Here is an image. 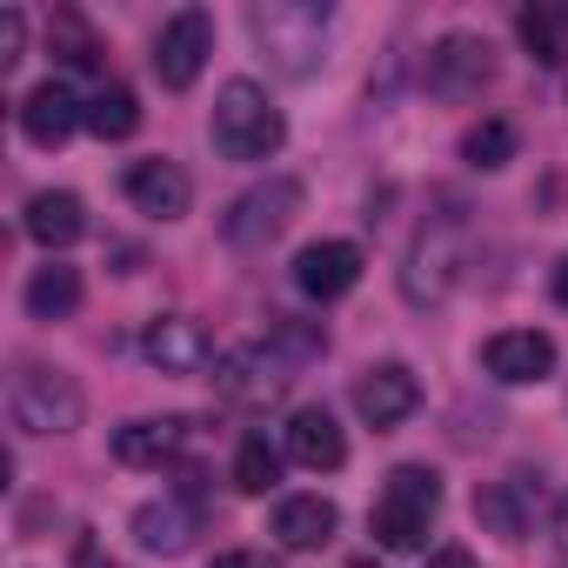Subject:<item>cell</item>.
Listing matches in <instances>:
<instances>
[{"instance_id":"d6a6232c","label":"cell","mask_w":568,"mask_h":568,"mask_svg":"<svg viewBox=\"0 0 568 568\" xmlns=\"http://www.w3.org/2000/svg\"><path fill=\"white\" fill-rule=\"evenodd\" d=\"M555 302L568 308V254H561V267H555Z\"/></svg>"},{"instance_id":"83f0119b","label":"cell","mask_w":568,"mask_h":568,"mask_svg":"<svg viewBox=\"0 0 568 568\" xmlns=\"http://www.w3.org/2000/svg\"><path fill=\"white\" fill-rule=\"evenodd\" d=\"M21 48H28V14L8 8V14H0V74L21 68Z\"/></svg>"},{"instance_id":"3957f363","label":"cell","mask_w":568,"mask_h":568,"mask_svg":"<svg viewBox=\"0 0 568 568\" xmlns=\"http://www.w3.org/2000/svg\"><path fill=\"white\" fill-rule=\"evenodd\" d=\"M435 515H442V475H435V468H422V462H402V468L388 475V488H382V501H375L368 528H375V541H382V548L408 555V548H428Z\"/></svg>"},{"instance_id":"2e32d148","label":"cell","mask_w":568,"mask_h":568,"mask_svg":"<svg viewBox=\"0 0 568 568\" xmlns=\"http://www.w3.org/2000/svg\"><path fill=\"white\" fill-rule=\"evenodd\" d=\"M281 435H288V455L302 468H315V475H328V468L348 462V435H342V422L328 408H295V422L281 428Z\"/></svg>"},{"instance_id":"6da1fadb","label":"cell","mask_w":568,"mask_h":568,"mask_svg":"<svg viewBox=\"0 0 568 568\" xmlns=\"http://www.w3.org/2000/svg\"><path fill=\"white\" fill-rule=\"evenodd\" d=\"M322 348H328V335H322V328H308V322H274V328H267V342L221 355L214 388H221L227 402H274L281 388H288V382L322 355Z\"/></svg>"},{"instance_id":"5bb4252c","label":"cell","mask_w":568,"mask_h":568,"mask_svg":"<svg viewBox=\"0 0 568 568\" xmlns=\"http://www.w3.org/2000/svg\"><path fill=\"white\" fill-rule=\"evenodd\" d=\"M121 187H128V201H134L141 214H154V221H181L187 201H194L187 168H181V161H161V154H154V161H134Z\"/></svg>"},{"instance_id":"277c9868","label":"cell","mask_w":568,"mask_h":568,"mask_svg":"<svg viewBox=\"0 0 568 568\" xmlns=\"http://www.w3.org/2000/svg\"><path fill=\"white\" fill-rule=\"evenodd\" d=\"M281 141H288L281 108L254 81H227L221 101H214V148L227 161H267V154H281Z\"/></svg>"},{"instance_id":"44dd1931","label":"cell","mask_w":568,"mask_h":568,"mask_svg":"<svg viewBox=\"0 0 568 568\" xmlns=\"http://www.w3.org/2000/svg\"><path fill=\"white\" fill-rule=\"evenodd\" d=\"M74 308H81V267H68V261L34 267V281H28V315L34 322H68Z\"/></svg>"},{"instance_id":"7a4b0ae2","label":"cell","mask_w":568,"mask_h":568,"mask_svg":"<svg viewBox=\"0 0 568 568\" xmlns=\"http://www.w3.org/2000/svg\"><path fill=\"white\" fill-rule=\"evenodd\" d=\"M328 8H315V0H254L247 8V34L254 48L267 54L274 74L288 81H308L322 68V48H328Z\"/></svg>"},{"instance_id":"4dcf8cb0","label":"cell","mask_w":568,"mask_h":568,"mask_svg":"<svg viewBox=\"0 0 568 568\" xmlns=\"http://www.w3.org/2000/svg\"><path fill=\"white\" fill-rule=\"evenodd\" d=\"M422 568H475V555H468V548H455V541H448V548H435V555H428V561H422Z\"/></svg>"},{"instance_id":"8fae6325","label":"cell","mask_w":568,"mask_h":568,"mask_svg":"<svg viewBox=\"0 0 568 568\" xmlns=\"http://www.w3.org/2000/svg\"><path fill=\"white\" fill-rule=\"evenodd\" d=\"M481 368H488L495 382H508V388L548 382V375H555V342H548L541 328H501V335L481 342Z\"/></svg>"},{"instance_id":"7c38bea8","label":"cell","mask_w":568,"mask_h":568,"mask_svg":"<svg viewBox=\"0 0 568 568\" xmlns=\"http://www.w3.org/2000/svg\"><path fill=\"white\" fill-rule=\"evenodd\" d=\"M415 408H422V382H415L402 362H382V368H368V375L355 382V415H362L368 428H402Z\"/></svg>"},{"instance_id":"ffe728a7","label":"cell","mask_w":568,"mask_h":568,"mask_svg":"<svg viewBox=\"0 0 568 568\" xmlns=\"http://www.w3.org/2000/svg\"><path fill=\"white\" fill-rule=\"evenodd\" d=\"M475 521L495 541H521L528 535V488L521 481H481L475 488Z\"/></svg>"},{"instance_id":"9c48e42d","label":"cell","mask_w":568,"mask_h":568,"mask_svg":"<svg viewBox=\"0 0 568 568\" xmlns=\"http://www.w3.org/2000/svg\"><path fill=\"white\" fill-rule=\"evenodd\" d=\"M207 54H214V21L201 8H181L174 21H161V34H154V74H161V88H194L201 68H207Z\"/></svg>"},{"instance_id":"52a82bcc","label":"cell","mask_w":568,"mask_h":568,"mask_svg":"<svg viewBox=\"0 0 568 568\" xmlns=\"http://www.w3.org/2000/svg\"><path fill=\"white\" fill-rule=\"evenodd\" d=\"M302 181L295 174H267L261 187H247L234 207H227V221H221V234L234 241V247H267V241H281L295 227V214H302Z\"/></svg>"},{"instance_id":"ba28073f","label":"cell","mask_w":568,"mask_h":568,"mask_svg":"<svg viewBox=\"0 0 568 568\" xmlns=\"http://www.w3.org/2000/svg\"><path fill=\"white\" fill-rule=\"evenodd\" d=\"M495 48L481 41V34H442L435 48H428V88L442 94V101H475L488 81H495Z\"/></svg>"},{"instance_id":"4fadbf2b","label":"cell","mask_w":568,"mask_h":568,"mask_svg":"<svg viewBox=\"0 0 568 568\" xmlns=\"http://www.w3.org/2000/svg\"><path fill=\"white\" fill-rule=\"evenodd\" d=\"M355 281H362V247L355 241H315V247L295 254V288L308 302H342Z\"/></svg>"},{"instance_id":"603a6c76","label":"cell","mask_w":568,"mask_h":568,"mask_svg":"<svg viewBox=\"0 0 568 568\" xmlns=\"http://www.w3.org/2000/svg\"><path fill=\"white\" fill-rule=\"evenodd\" d=\"M515 34H521V48L541 68H561V54H568V14L561 8H521L515 14Z\"/></svg>"},{"instance_id":"e0dca14e","label":"cell","mask_w":568,"mask_h":568,"mask_svg":"<svg viewBox=\"0 0 568 568\" xmlns=\"http://www.w3.org/2000/svg\"><path fill=\"white\" fill-rule=\"evenodd\" d=\"M335 528H342V508H335L328 495H288V501L274 508V535H281V548H328Z\"/></svg>"},{"instance_id":"d6986e66","label":"cell","mask_w":568,"mask_h":568,"mask_svg":"<svg viewBox=\"0 0 568 568\" xmlns=\"http://www.w3.org/2000/svg\"><path fill=\"white\" fill-rule=\"evenodd\" d=\"M28 234H34L41 247H74V241L88 234V207H81V194H68V187L34 194V201H28Z\"/></svg>"},{"instance_id":"f1b7e54d","label":"cell","mask_w":568,"mask_h":568,"mask_svg":"<svg viewBox=\"0 0 568 568\" xmlns=\"http://www.w3.org/2000/svg\"><path fill=\"white\" fill-rule=\"evenodd\" d=\"M214 568H274V555H261V548H227V555H214Z\"/></svg>"},{"instance_id":"9a60e30c","label":"cell","mask_w":568,"mask_h":568,"mask_svg":"<svg viewBox=\"0 0 568 568\" xmlns=\"http://www.w3.org/2000/svg\"><path fill=\"white\" fill-rule=\"evenodd\" d=\"M74 128H88V101H74L68 81H41L28 101H21V134L34 148H61Z\"/></svg>"},{"instance_id":"8992f818","label":"cell","mask_w":568,"mask_h":568,"mask_svg":"<svg viewBox=\"0 0 568 568\" xmlns=\"http://www.w3.org/2000/svg\"><path fill=\"white\" fill-rule=\"evenodd\" d=\"M8 415H14L21 435H74L81 415H88V402H81L74 375L28 362V368L14 375V388H8Z\"/></svg>"},{"instance_id":"cb8c5ba5","label":"cell","mask_w":568,"mask_h":568,"mask_svg":"<svg viewBox=\"0 0 568 568\" xmlns=\"http://www.w3.org/2000/svg\"><path fill=\"white\" fill-rule=\"evenodd\" d=\"M134 128H141V101H134V88L108 81V88L88 101V134H101V141H128Z\"/></svg>"},{"instance_id":"4316f807","label":"cell","mask_w":568,"mask_h":568,"mask_svg":"<svg viewBox=\"0 0 568 568\" xmlns=\"http://www.w3.org/2000/svg\"><path fill=\"white\" fill-rule=\"evenodd\" d=\"M462 161L481 168V174L508 168V161H515V128H508V121H475V128L462 134Z\"/></svg>"},{"instance_id":"f546056e","label":"cell","mask_w":568,"mask_h":568,"mask_svg":"<svg viewBox=\"0 0 568 568\" xmlns=\"http://www.w3.org/2000/svg\"><path fill=\"white\" fill-rule=\"evenodd\" d=\"M74 568H114V561L101 555V541H94V535H81V541H74Z\"/></svg>"},{"instance_id":"30bf717a","label":"cell","mask_w":568,"mask_h":568,"mask_svg":"<svg viewBox=\"0 0 568 568\" xmlns=\"http://www.w3.org/2000/svg\"><path fill=\"white\" fill-rule=\"evenodd\" d=\"M141 355H148L161 375H201V368H214V342H207V328L187 322V315H154L148 335H141Z\"/></svg>"},{"instance_id":"ac0fdd59","label":"cell","mask_w":568,"mask_h":568,"mask_svg":"<svg viewBox=\"0 0 568 568\" xmlns=\"http://www.w3.org/2000/svg\"><path fill=\"white\" fill-rule=\"evenodd\" d=\"M201 535V508L194 501H141L134 508V541L148 555H181Z\"/></svg>"},{"instance_id":"5b68a950","label":"cell","mask_w":568,"mask_h":568,"mask_svg":"<svg viewBox=\"0 0 568 568\" xmlns=\"http://www.w3.org/2000/svg\"><path fill=\"white\" fill-rule=\"evenodd\" d=\"M462 267H468V221H462V214H435V221L415 234V247H408L402 295H408L415 308H442L448 288L462 281Z\"/></svg>"},{"instance_id":"7402d4cb","label":"cell","mask_w":568,"mask_h":568,"mask_svg":"<svg viewBox=\"0 0 568 568\" xmlns=\"http://www.w3.org/2000/svg\"><path fill=\"white\" fill-rule=\"evenodd\" d=\"M174 448H181V422H128L114 435V455L128 468H161V462H174Z\"/></svg>"},{"instance_id":"1f68e13d","label":"cell","mask_w":568,"mask_h":568,"mask_svg":"<svg viewBox=\"0 0 568 568\" xmlns=\"http://www.w3.org/2000/svg\"><path fill=\"white\" fill-rule=\"evenodd\" d=\"M555 561L568 568V495L555 501Z\"/></svg>"},{"instance_id":"484cf974","label":"cell","mask_w":568,"mask_h":568,"mask_svg":"<svg viewBox=\"0 0 568 568\" xmlns=\"http://www.w3.org/2000/svg\"><path fill=\"white\" fill-rule=\"evenodd\" d=\"M281 481V448L267 442V435H247L241 448H234V488L241 495H267Z\"/></svg>"},{"instance_id":"d4e9b609","label":"cell","mask_w":568,"mask_h":568,"mask_svg":"<svg viewBox=\"0 0 568 568\" xmlns=\"http://www.w3.org/2000/svg\"><path fill=\"white\" fill-rule=\"evenodd\" d=\"M48 48H54L61 68H101V41H94V28H88L74 8H54V21H48Z\"/></svg>"},{"instance_id":"836d02e7","label":"cell","mask_w":568,"mask_h":568,"mask_svg":"<svg viewBox=\"0 0 568 568\" xmlns=\"http://www.w3.org/2000/svg\"><path fill=\"white\" fill-rule=\"evenodd\" d=\"M355 568H375V561H355Z\"/></svg>"}]
</instances>
